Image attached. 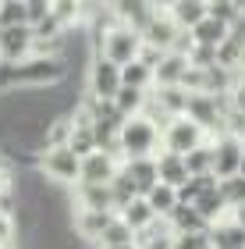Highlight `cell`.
I'll return each mask as SVG.
<instances>
[{
	"label": "cell",
	"mask_w": 245,
	"mask_h": 249,
	"mask_svg": "<svg viewBox=\"0 0 245 249\" xmlns=\"http://www.w3.org/2000/svg\"><path fill=\"white\" fill-rule=\"evenodd\" d=\"M117 146H121V160H149V157H160L163 153V128L157 121H149L146 114L128 118L121 135H117Z\"/></svg>",
	"instance_id": "cell-1"
},
{
	"label": "cell",
	"mask_w": 245,
	"mask_h": 249,
	"mask_svg": "<svg viewBox=\"0 0 245 249\" xmlns=\"http://www.w3.org/2000/svg\"><path fill=\"white\" fill-rule=\"evenodd\" d=\"M39 171L50 178V182L61 185H79L82 182V157L71 150V146H53V150L39 153Z\"/></svg>",
	"instance_id": "cell-2"
},
{
	"label": "cell",
	"mask_w": 245,
	"mask_h": 249,
	"mask_svg": "<svg viewBox=\"0 0 245 249\" xmlns=\"http://www.w3.org/2000/svg\"><path fill=\"white\" fill-rule=\"evenodd\" d=\"M210 142V132L203 128L199 121L192 118H174L171 124L163 128V153H178V157H188V153H196L199 146H206Z\"/></svg>",
	"instance_id": "cell-3"
},
{
	"label": "cell",
	"mask_w": 245,
	"mask_h": 249,
	"mask_svg": "<svg viewBox=\"0 0 245 249\" xmlns=\"http://www.w3.org/2000/svg\"><path fill=\"white\" fill-rule=\"evenodd\" d=\"M213 142V175L217 182H228V178H238L242 175V164H245V139L242 135H228L220 132Z\"/></svg>",
	"instance_id": "cell-4"
},
{
	"label": "cell",
	"mask_w": 245,
	"mask_h": 249,
	"mask_svg": "<svg viewBox=\"0 0 245 249\" xmlns=\"http://www.w3.org/2000/svg\"><path fill=\"white\" fill-rule=\"evenodd\" d=\"M121 89H125V71L117 64H110L107 57H93V64H89V93H93V100H110L114 104Z\"/></svg>",
	"instance_id": "cell-5"
},
{
	"label": "cell",
	"mask_w": 245,
	"mask_h": 249,
	"mask_svg": "<svg viewBox=\"0 0 245 249\" xmlns=\"http://www.w3.org/2000/svg\"><path fill=\"white\" fill-rule=\"evenodd\" d=\"M32 50H36V32L29 25L21 29H4V36H0V64L4 68H18L32 57Z\"/></svg>",
	"instance_id": "cell-6"
},
{
	"label": "cell",
	"mask_w": 245,
	"mask_h": 249,
	"mask_svg": "<svg viewBox=\"0 0 245 249\" xmlns=\"http://www.w3.org/2000/svg\"><path fill=\"white\" fill-rule=\"evenodd\" d=\"M121 167H125V160H121L117 153L96 150V153H89L82 160V182L79 185H114Z\"/></svg>",
	"instance_id": "cell-7"
},
{
	"label": "cell",
	"mask_w": 245,
	"mask_h": 249,
	"mask_svg": "<svg viewBox=\"0 0 245 249\" xmlns=\"http://www.w3.org/2000/svg\"><path fill=\"white\" fill-rule=\"evenodd\" d=\"M114 221H117V213H110V210H79L75 221H71V228L82 242H99Z\"/></svg>",
	"instance_id": "cell-8"
},
{
	"label": "cell",
	"mask_w": 245,
	"mask_h": 249,
	"mask_svg": "<svg viewBox=\"0 0 245 249\" xmlns=\"http://www.w3.org/2000/svg\"><path fill=\"white\" fill-rule=\"evenodd\" d=\"M167 11L181 32H192L199 21L210 18V0H178V4H167Z\"/></svg>",
	"instance_id": "cell-9"
},
{
	"label": "cell",
	"mask_w": 245,
	"mask_h": 249,
	"mask_svg": "<svg viewBox=\"0 0 245 249\" xmlns=\"http://www.w3.org/2000/svg\"><path fill=\"white\" fill-rule=\"evenodd\" d=\"M188 57L185 53H163V61L153 68L157 71V89H171V86H185V75H188Z\"/></svg>",
	"instance_id": "cell-10"
},
{
	"label": "cell",
	"mask_w": 245,
	"mask_h": 249,
	"mask_svg": "<svg viewBox=\"0 0 245 249\" xmlns=\"http://www.w3.org/2000/svg\"><path fill=\"white\" fill-rule=\"evenodd\" d=\"M188 36H192V47L220 50V47L231 39V25H224V21H217V18H206V21H199V25L188 32Z\"/></svg>",
	"instance_id": "cell-11"
},
{
	"label": "cell",
	"mask_w": 245,
	"mask_h": 249,
	"mask_svg": "<svg viewBox=\"0 0 245 249\" xmlns=\"http://www.w3.org/2000/svg\"><path fill=\"white\" fill-rule=\"evenodd\" d=\"M157 171H160V182L171 185V189H185L188 178H192L185 157H178V153H160L157 157Z\"/></svg>",
	"instance_id": "cell-12"
},
{
	"label": "cell",
	"mask_w": 245,
	"mask_h": 249,
	"mask_svg": "<svg viewBox=\"0 0 245 249\" xmlns=\"http://www.w3.org/2000/svg\"><path fill=\"white\" fill-rule=\"evenodd\" d=\"M75 203H79V210H114V189L110 185H79L75 192Z\"/></svg>",
	"instance_id": "cell-13"
},
{
	"label": "cell",
	"mask_w": 245,
	"mask_h": 249,
	"mask_svg": "<svg viewBox=\"0 0 245 249\" xmlns=\"http://www.w3.org/2000/svg\"><path fill=\"white\" fill-rule=\"evenodd\" d=\"M117 217H121V221H125V224H128V228H131V231H135V235H139V231H146V228H149V224H153V221H160V217H157V213H153V207H149V203H146V196H139V199H131V203H128V207H125V210H121V213H117Z\"/></svg>",
	"instance_id": "cell-14"
},
{
	"label": "cell",
	"mask_w": 245,
	"mask_h": 249,
	"mask_svg": "<svg viewBox=\"0 0 245 249\" xmlns=\"http://www.w3.org/2000/svg\"><path fill=\"white\" fill-rule=\"evenodd\" d=\"M210 246L213 249H245V228L235 221H220L210 228Z\"/></svg>",
	"instance_id": "cell-15"
},
{
	"label": "cell",
	"mask_w": 245,
	"mask_h": 249,
	"mask_svg": "<svg viewBox=\"0 0 245 249\" xmlns=\"http://www.w3.org/2000/svg\"><path fill=\"white\" fill-rule=\"evenodd\" d=\"M146 203L153 207V213H157L160 221H167L178 207H181V196H178V189H171V185H163V182H160V185L146 196Z\"/></svg>",
	"instance_id": "cell-16"
},
{
	"label": "cell",
	"mask_w": 245,
	"mask_h": 249,
	"mask_svg": "<svg viewBox=\"0 0 245 249\" xmlns=\"http://www.w3.org/2000/svg\"><path fill=\"white\" fill-rule=\"evenodd\" d=\"M114 107H117L125 118H139V114H146V107H149V93H142V89H131V86H125V89L117 93Z\"/></svg>",
	"instance_id": "cell-17"
},
{
	"label": "cell",
	"mask_w": 245,
	"mask_h": 249,
	"mask_svg": "<svg viewBox=\"0 0 245 249\" xmlns=\"http://www.w3.org/2000/svg\"><path fill=\"white\" fill-rule=\"evenodd\" d=\"M125 71V86H131V89H142V93H149V86H157V71L146 64V61H135V64H128V68H121Z\"/></svg>",
	"instance_id": "cell-18"
},
{
	"label": "cell",
	"mask_w": 245,
	"mask_h": 249,
	"mask_svg": "<svg viewBox=\"0 0 245 249\" xmlns=\"http://www.w3.org/2000/svg\"><path fill=\"white\" fill-rule=\"evenodd\" d=\"M0 25H4V29H21V25H29L25 0H0Z\"/></svg>",
	"instance_id": "cell-19"
},
{
	"label": "cell",
	"mask_w": 245,
	"mask_h": 249,
	"mask_svg": "<svg viewBox=\"0 0 245 249\" xmlns=\"http://www.w3.org/2000/svg\"><path fill=\"white\" fill-rule=\"evenodd\" d=\"M185 164H188V171H192V178H199V175H213V142H206V146H199L196 153H188Z\"/></svg>",
	"instance_id": "cell-20"
},
{
	"label": "cell",
	"mask_w": 245,
	"mask_h": 249,
	"mask_svg": "<svg viewBox=\"0 0 245 249\" xmlns=\"http://www.w3.org/2000/svg\"><path fill=\"white\" fill-rule=\"evenodd\" d=\"M220 192H224V199H228V207H231V210L242 207V203H245V175L220 182Z\"/></svg>",
	"instance_id": "cell-21"
},
{
	"label": "cell",
	"mask_w": 245,
	"mask_h": 249,
	"mask_svg": "<svg viewBox=\"0 0 245 249\" xmlns=\"http://www.w3.org/2000/svg\"><path fill=\"white\" fill-rule=\"evenodd\" d=\"M171 249H213V246H210V231H185V235H174Z\"/></svg>",
	"instance_id": "cell-22"
},
{
	"label": "cell",
	"mask_w": 245,
	"mask_h": 249,
	"mask_svg": "<svg viewBox=\"0 0 245 249\" xmlns=\"http://www.w3.org/2000/svg\"><path fill=\"white\" fill-rule=\"evenodd\" d=\"M53 18H57L64 29H68V25H75V21L82 18V7L71 4V0H57V4H53Z\"/></svg>",
	"instance_id": "cell-23"
},
{
	"label": "cell",
	"mask_w": 245,
	"mask_h": 249,
	"mask_svg": "<svg viewBox=\"0 0 245 249\" xmlns=\"http://www.w3.org/2000/svg\"><path fill=\"white\" fill-rule=\"evenodd\" d=\"M25 11H29V29H36L53 15V4H47V0H25Z\"/></svg>",
	"instance_id": "cell-24"
},
{
	"label": "cell",
	"mask_w": 245,
	"mask_h": 249,
	"mask_svg": "<svg viewBox=\"0 0 245 249\" xmlns=\"http://www.w3.org/2000/svg\"><path fill=\"white\" fill-rule=\"evenodd\" d=\"M231 221H235V224H242V228H245V203H242V207H235V210H231Z\"/></svg>",
	"instance_id": "cell-25"
},
{
	"label": "cell",
	"mask_w": 245,
	"mask_h": 249,
	"mask_svg": "<svg viewBox=\"0 0 245 249\" xmlns=\"http://www.w3.org/2000/svg\"><path fill=\"white\" fill-rule=\"evenodd\" d=\"M0 249H18V246H15V242H4V246H0Z\"/></svg>",
	"instance_id": "cell-26"
},
{
	"label": "cell",
	"mask_w": 245,
	"mask_h": 249,
	"mask_svg": "<svg viewBox=\"0 0 245 249\" xmlns=\"http://www.w3.org/2000/svg\"><path fill=\"white\" fill-rule=\"evenodd\" d=\"M0 246H4V242H0Z\"/></svg>",
	"instance_id": "cell-27"
}]
</instances>
